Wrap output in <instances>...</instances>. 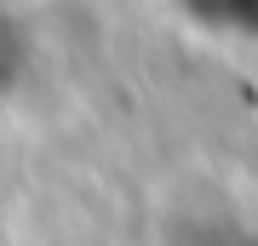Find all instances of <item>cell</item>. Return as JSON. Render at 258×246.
I'll return each mask as SVG.
<instances>
[{
  "mask_svg": "<svg viewBox=\"0 0 258 246\" xmlns=\"http://www.w3.org/2000/svg\"><path fill=\"white\" fill-rule=\"evenodd\" d=\"M6 52H12V40H6V29H0V74H6Z\"/></svg>",
  "mask_w": 258,
  "mask_h": 246,
  "instance_id": "obj_1",
  "label": "cell"
},
{
  "mask_svg": "<svg viewBox=\"0 0 258 246\" xmlns=\"http://www.w3.org/2000/svg\"><path fill=\"white\" fill-rule=\"evenodd\" d=\"M235 246H258V240H235Z\"/></svg>",
  "mask_w": 258,
  "mask_h": 246,
  "instance_id": "obj_2",
  "label": "cell"
}]
</instances>
